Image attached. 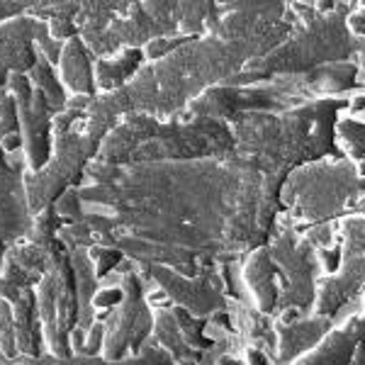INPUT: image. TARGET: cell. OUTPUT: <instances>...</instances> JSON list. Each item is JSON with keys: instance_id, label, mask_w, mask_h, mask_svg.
<instances>
[{"instance_id": "17", "label": "cell", "mask_w": 365, "mask_h": 365, "mask_svg": "<svg viewBox=\"0 0 365 365\" xmlns=\"http://www.w3.org/2000/svg\"><path fill=\"white\" fill-rule=\"evenodd\" d=\"M241 353H244V365H275L268 353H263L261 349H253V346H246Z\"/></svg>"}, {"instance_id": "2", "label": "cell", "mask_w": 365, "mask_h": 365, "mask_svg": "<svg viewBox=\"0 0 365 365\" xmlns=\"http://www.w3.org/2000/svg\"><path fill=\"white\" fill-rule=\"evenodd\" d=\"M241 280L258 312L290 322L314 312L324 278L317 249L285 217H278L268 244L239 263Z\"/></svg>"}, {"instance_id": "20", "label": "cell", "mask_w": 365, "mask_h": 365, "mask_svg": "<svg viewBox=\"0 0 365 365\" xmlns=\"http://www.w3.org/2000/svg\"><path fill=\"white\" fill-rule=\"evenodd\" d=\"M363 307H365V292H363Z\"/></svg>"}, {"instance_id": "14", "label": "cell", "mask_w": 365, "mask_h": 365, "mask_svg": "<svg viewBox=\"0 0 365 365\" xmlns=\"http://www.w3.org/2000/svg\"><path fill=\"white\" fill-rule=\"evenodd\" d=\"M105 346V324L103 322H96L91 327V331L86 334V344H83V351L86 356H93V353H98L100 349Z\"/></svg>"}, {"instance_id": "8", "label": "cell", "mask_w": 365, "mask_h": 365, "mask_svg": "<svg viewBox=\"0 0 365 365\" xmlns=\"http://www.w3.org/2000/svg\"><path fill=\"white\" fill-rule=\"evenodd\" d=\"M334 327H336L334 322L314 314L297 317V319L290 322L275 319V336H278L275 365H295L302 356L314 351Z\"/></svg>"}, {"instance_id": "10", "label": "cell", "mask_w": 365, "mask_h": 365, "mask_svg": "<svg viewBox=\"0 0 365 365\" xmlns=\"http://www.w3.org/2000/svg\"><path fill=\"white\" fill-rule=\"evenodd\" d=\"M144 63V51L139 46H127L115 58H100L96 66V81L103 91H117L127 83L129 76H134Z\"/></svg>"}, {"instance_id": "7", "label": "cell", "mask_w": 365, "mask_h": 365, "mask_svg": "<svg viewBox=\"0 0 365 365\" xmlns=\"http://www.w3.org/2000/svg\"><path fill=\"white\" fill-rule=\"evenodd\" d=\"M295 365H365V312L336 324L327 339Z\"/></svg>"}, {"instance_id": "11", "label": "cell", "mask_w": 365, "mask_h": 365, "mask_svg": "<svg viewBox=\"0 0 365 365\" xmlns=\"http://www.w3.org/2000/svg\"><path fill=\"white\" fill-rule=\"evenodd\" d=\"M0 351L8 358H17V341H15V319L13 304L5 295H0Z\"/></svg>"}, {"instance_id": "19", "label": "cell", "mask_w": 365, "mask_h": 365, "mask_svg": "<svg viewBox=\"0 0 365 365\" xmlns=\"http://www.w3.org/2000/svg\"><path fill=\"white\" fill-rule=\"evenodd\" d=\"M358 83H361V88L365 91V42L361 44V51H358Z\"/></svg>"}, {"instance_id": "13", "label": "cell", "mask_w": 365, "mask_h": 365, "mask_svg": "<svg viewBox=\"0 0 365 365\" xmlns=\"http://www.w3.org/2000/svg\"><path fill=\"white\" fill-rule=\"evenodd\" d=\"M0 125L8 134H13L17 129V105L13 96H3L0 98Z\"/></svg>"}, {"instance_id": "1", "label": "cell", "mask_w": 365, "mask_h": 365, "mask_svg": "<svg viewBox=\"0 0 365 365\" xmlns=\"http://www.w3.org/2000/svg\"><path fill=\"white\" fill-rule=\"evenodd\" d=\"M349 108V98H319L282 113H256L234 120L237 139L232 163L263 180L268 195L280 202V190L290 173L324 158H344L336 146V122Z\"/></svg>"}, {"instance_id": "16", "label": "cell", "mask_w": 365, "mask_h": 365, "mask_svg": "<svg viewBox=\"0 0 365 365\" xmlns=\"http://www.w3.org/2000/svg\"><path fill=\"white\" fill-rule=\"evenodd\" d=\"M51 34H54L56 39H73V34H76L73 20H68V17H54V20H51Z\"/></svg>"}, {"instance_id": "18", "label": "cell", "mask_w": 365, "mask_h": 365, "mask_svg": "<svg viewBox=\"0 0 365 365\" xmlns=\"http://www.w3.org/2000/svg\"><path fill=\"white\" fill-rule=\"evenodd\" d=\"M22 146V137L17 132H13V134H5L3 137V149L5 151H13V149H20Z\"/></svg>"}, {"instance_id": "4", "label": "cell", "mask_w": 365, "mask_h": 365, "mask_svg": "<svg viewBox=\"0 0 365 365\" xmlns=\"http://www.w3.org/2000/svg\"><path fill=\"white\" fill-rule=\"evenodd\" d=\"M339 234L344 241V261L336 275L322 278L317 295L314 317L341 324L351 314L365 312V217L351 215L339 222Z\"/></svg>"}, {"instance_id": "9", "label": "cell", "mask_w": 365, "mask_h": 365, "mask_svg": "<svg viewBox=\"0 0 365 365\" xmlns=\"http://www.w3.org/2000/svg\"><path fill=\"white\" fill-rule=\"evenodd\" d=\"M61 78L73 93L91 96L93 93V63L81 39H71L61 51Z\"/></svg>"}, {"instance_id": "12", "label": "cell", "mask_w": 365, "mask_h": 365, "mask_svg": "<svg viewBox=\"0 0 365 365\" xmlns=\"http://www.w3.org/2000/svg\"><path fill=\"white\" fill-rule=\"evenodd\" d=\"M91 261L96 263V278H105L122 261V251L113 249V246H93Z\"/></svg>"}, {"instance_id": "5", "label": "cell", "mask_w": 365, "mask_h": 365, "mask_svg": "<svg viewBox=\"0 0 365 365\" xmlns=\"http://www.w3.org/2000/svg\"><path fill=\"white\" fill-rule=\"evenodd\" d=\"M37 309L51 351L68 358L73 353L71 334L78 322V295H76L73 270L66 261L42 275L37 287Z\"/></svg>"}, {"instance_id": "6", "label": "cell", "mask_w": 365, "mask_h": 365, "mask_svg": "<svg viewBox=\"0 0 365 365\" xmlns=\"http://www.w3.org/2000/svg\"><path fill=\"white\" fill-rule=\"evenodd\" d=\"M125 299L110 312H100L96 322L105 324V346L103 353L108 361H122L125 356H137L141 341L154 329V317L144 302L139 278L134 273H127L122 278Z\"/></svg>"}, {"instance_id": "3", "label": "cell", "mask_w": 365, "mask_h": 365, "mask_svg": "<svg viewBox=\"0 0 365 365\" xmlns=\"http://www.w3.org/2000/svg\"><path fill=\"white\" fill-rule=\"evenodd\" d=\"M282 217L299 234L339 227L365 210V175L346 158H324L290 173L280 190Z\"/></svg>"}, {"instance_id": "15", "label": "cell", "mask_w": 365, "mask_h": 365, "mask_svg": "<svg viewBox=\"0 0 365 365\" xmlns=\"http://www.w3.org/2000/svg\"><path fill=\"white\" fill-rule=\"evenodd\" d=\"M346 25H349L353 37L365 42V8L363 5H358V3L353 5V10L349 13V17H346Z\"/></svg>"}]
</instances>
